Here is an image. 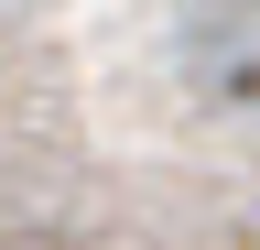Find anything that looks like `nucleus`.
Segmentation results:
<instances>
[{
    "mask_svg": "<svg viewBox=\"0 0 260 250\" xmlns=\"http://www.w3.org/2000/svg\"><path fill=\"white\" fill-rule=\"evenodd\" d=\"M174 54L184 76L228 109H260V11H184L174 22Z\"/></svg>",
    "mask_w": 260,
    "mask_h": 250,
    "instance_id": "obj_1",
    "label": "nucleus"
}]
</instances>
